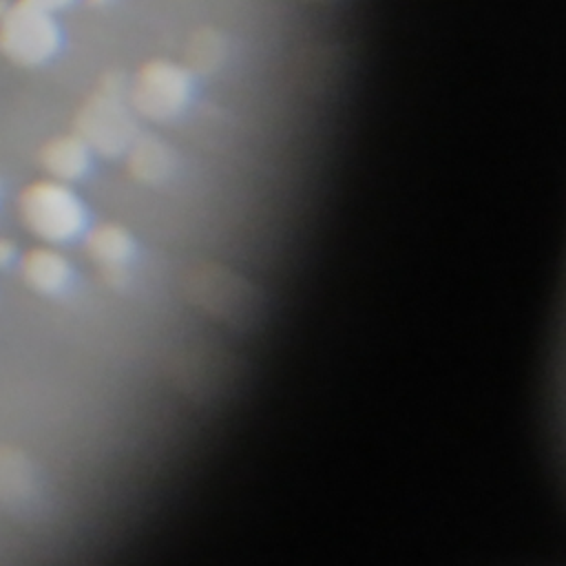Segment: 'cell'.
<instances>
[{
	"label": "cell",
	"mask_w": 566,
	"mask_h": 566,
	"mask_svg": "<svg viewBox=\"0 0 566 566\" xmlns=\"http://www.w3.org/2000/svg\"><path fill=\"white\" fill-rule=\"evenodd\" d=\"M128 82L122 71L104 73L75 115V133L99 157H122L142 133L128 102Z\"/></svg>",
	"instance_id": "1"
},
{
	"label": "cell",
	"mask_w": 566,
	"mask_h": 566,
	"mask_svg": "<svg viewBox=\"0 0 566 566\" xmlns=\"http://www.w3.org/2000/svg\"><path fill=\"white\" fill-rule=\"evenodd\" d=\"M24 228L46 245H69L88 230V208L73 184L40 179L29 184L18 199Z\"/></svg>",
	"instance_id": "2"
},
{
	"label": "cell",
	"mask_w": 566,
	"mask_h": 566,
	"mask_svg": "<svg viewBox=\"0 0 566 566\" xmlns=\"http://www.w3.org/2000/svg\"><path fill=\"white\" fill-rule=\"evenodd\" d=\"M197 75L177 60L153 57L128 82V102L137 117L155 124L179 119L195 102Z\"/></svg>",
	"instance_id": "3"
},
{
	"label": "cell",
	"mask_w": 566,
	"mask_h": 566,
	"mask_svg": "<svg viewBox=\"0 0 566 566\" xmlns=\"http://www.w3.org/2000/svg\"><path fill=\"white\" fill-rule=\"evenodd\" d=\"M60 24L40 7L22 0L0 18V49L18 64L40 66L60 51Z\"/></svg>",
	"instance_id": "4"
},
{
	"label": "cell",
	"mask_w": 566,
	"mask_h": 566,
	"mask_svg": "<svg viewBox=\"0 0 566 566\" xmlns=\"http://www.w3.org/2000/svg\"><path fill=\"white\" fill-rule=\"evenodd\" d=\"M88 259L113 283L122 281L137 256V239L122 223H102L84 234Z\"/></svg>",
	"instance_id": "5"
},
{
	"label": "cell",
	"mask_w": 566,
	"mask_h": 566,
	"mask_svg": "<svg viewBox=\"0 0 566 566\" xmlns=\"http://www.w3.org/2000/svg\"><path fill=\"white\" fill-rule=\"evenodd\" d=\"M124 157L130 177L144 186H164L179 172L177 148L153 133H139Z\"/></svg>",
	"instance_id": "6"
},
{
	"label": "cell",
	"mask_w": 566,
	"mask_h": 566,
	"mask_svg": "<svg viewBox=\"0 0 566 566\" xmlns=\"http://www.w3.org/2000/svg\"><path fill=\"white\" fill-rule=\"evenodd\" d=\"M24 283L42 296H62L75 283L73 261L57 245H38L18 259Z\"/></svg>",
	"instance_id": "7"
},
{
	"label": "cell",
	"mask_w": 566,
	"mask_h": 566,
	"mask_svg": "<svg viewBox=\"0 0 566 566\" xmlns=\"http://www.w3.org/2000/svg\"><path fill=\"white\" fill-rule=\"evenodd\" d=\"M93 159L95 153L77 133L60 135L46 142L40 153V164L46 175L64 184H77L86 179L93 170Z\"/></svg>",
	"instance_id": "8"
},
{
	"label": "cell",
	"mask_w": 566,
	"mask_h": 566,
	"mask_svg": "<svg viewBox=\"0 0 566 566\" xmlns=\"http://www.w3.org/2000/svg\"><path fill=\"white\" fill-rule=\"evenodd\" d=\"M186 66L197 75H212L219 73L228 57H230V44L217 29H201L192 33L188 46H186Z\"/></svg>",
	"instance_id": "9"
},
{
	"label": "cell",
	"mask_w": 566,
	"mask_h": 566,
	"mask_svg": "<svg viewBox=\"0 0 566 566\" xmlns=\"http://www.w3.org/2000/svg\"><path fill=\"white\" fill-rule=\"evenodd\" d=\"M20 259V252H18V243L9 237H0V272L13 268Z\"/></svg>",
	"instance_id": "10"
},
{
	"label": "cell",
	"mask_w": 566,
	"mask_h": 566,
	"mask_svg": "<svg viewBox=\"0 0 566 566\" xmlns=\"http://www.w3.org/2000/svg\"><path fill=\"white\" fill-rule=\"evenodd\" d=\"M24 2H29V4H33V7H40V9L49 11V13H53V11L66 9V7L73 4L75 0H24Z\"/></svg>",
	"instance_id": "11"
},
{
	"label": "cell",
	"mask_w": 566,
	"mask_h": 566,
	"mask_svg": "<svg viewBox=\"0 0 566 566\" xmlns=\"http://www.w3.org/2000/svg\"><path fill=\"white\" fill-rule=\"evenodd\" d=\"M88 7H97V9H102V7H108L113 0H84Z\"/></svg>",
	"instance_id": "12"
},
{
	"label": "cell",
	"mask_w": 566,
	"mask_h": 566,
	"mask_svg": "<svg viewBox=\"0 0 566 566\" xmlns=\"http://www.w3.org/2000/svg\"><path fill=\"white\" fill-rule=\"evenodd\" d=\"M7 9H9V4L4 0H0V18L7 13Z\"/></svg>",
	"instance_id": "13"
}]
</instances>
